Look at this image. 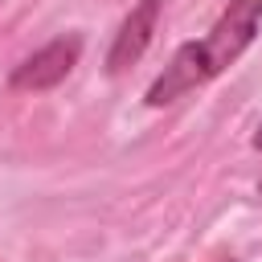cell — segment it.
I'll use <instances>...</instances> for the list:
<instances>
[{"instance_id": "cell-1", "label": "cell", "mask_w": 262, "mask_h": 262, "mask_svg": "<svg viewBox=\"0 0 262 262\" xmlns=\"http://www.w3.org/2000/svg\"><path fill=\"white\" fill-rule=\"evenodd\" d=\"M258 25H262V0H229V8L217 16V25L209 29L205 41H184L172 53L164 74L147 86V106H168L180 94L213 82L225 66H233L246 53Z\"/></svg>"}, {"instance_id": "cell-2", "label": "cell", "mask_w": 262, "mask_h": 262, "mask_svg": "<svg viewBox=\"0 0 262 262\" xmlns=\"http://www.w3.org/2000/svg\"><path fill=\"white\" fill-rule=\"evenodd\" d=\"M78 53H82V37H74V33L70 37H57L45 49H37L33 57H25L12 70L8 82H12V90H53L78 66Z\"/></svg>"}, {"instance_id": "cell-3", "label": "cell", "mask_w": 262, "mask_h": 262, "mask_svg": "<svg viewBox=\"0 0 262 262\" xmlns=\"http://www.w3.org/2000/svg\"><path fill=\"white\" fill-rule=\"evenodd\" d=\"M160 8H164V0H139L131 8V16L123 20V29H119V37H115V45L106 53V70L111 74H123L127 66H135L143 57V49L151 45V33L160 25Z\"/></svg>"}, {"instance_id": "cell-4", "label": "cell", "mask_w": 262, "mask_h": 262, "mask_svg": "<svg viewBox=\"0 0 262 262\" xmlns=\"http://www.w3.org/2000/svg\"><path fill=\"white\" fill-rule=\"evenodd\" d=\"M254 147H258V151H262V127H258V131H254Z\"/></svg>"}, {"instance_id": "cell-5", "label": "cell", "mask_w": 262, "mask_h": 262, "mask_svg": "<svg viewBox=\"0 0 262 262\" xmlns=\"http://www.w3.org/2000/svg\"><path fill=\"white\" fill-rule=\"evenodd\" d=\"M258 196H262V180H258Z\"/></svg>"}]
</instances>
